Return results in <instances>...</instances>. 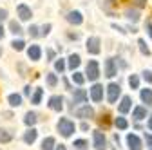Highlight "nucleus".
<instances>
[{"label":"nucleus","mask_w":152,"mask_h":150,"mask_svg":"<svg viewBox=\"0 0 152 150\" xmlns=\"http://www.w3.org/2000/svg\"><path fill=\"white\" fill-rule=\"evenodd\" d=\"M56 128H58V132L64 136V138H69L74 130H76V127H74V123L69 119V118H60V121H58V125H56Z\"/></svg>","instance_id":"f257e3e1"},{"label":"nucleus","mask_w":152,"mask_h":150,"mask_svg":"<svg viewBox=\"0 0 152 150\" xmlns=\"http://www.w3.org/2000/svg\"><path fill=\"white\" fill-rule=\"evenodd\" d=\"M85 74H87V78H89L91 82L98 80V76H100V67H98V62H96V60H91V62L87 63Z\"/></svg>","instance_id":"f03ea898"},{"label":"nucleus","mask_w":152,"mask_h":150,"mask_svg":"<svg viewBox=\"0 0 152 150\" xmlns=\"http://www.w3.org/2000/svg\"><path fill=\"white\" fill-rule=\"evenodd\" d=\"M120 92H121V89H120L118 83H109V87H107V100H109V103H116Z\"/></svg>","instance_id":"7ed1b4c3"},{"label":"nucleus","mask_w":152,"mask_h":150,"mask_svg":"<svg viewBox=\"0 0 152 150\" xmlns=\"http://www.w3.org/2000/svg\"><path fill=\"white\" fill-rule=\"evenodd\" d=\"M92 139H94V148L96 150H105L107 148V139L100 130H94L92 132Z\"/></svg>","instance_id":"20e7f679"},{"label":"nucleus","mask_w":152,"mask_h":150,"mask_svg":"<svg viewBox=\"0 0 152 150\" xmlns=\"http://www.w3.org/2000/svg\"><path fill=\"white\" fill-rule=\"evenodd\" d=\"M76 116L82 119H91V118H94V108L89 105H83L80 108H76Z\"/></svg>","instance_id":"39448f33"},{"label":"nucleus","mask_w":152,"mask_h":150,"mask_svg":"<svg viewBox=\"0 0 152 150\" xmlns=\"http://www.w3.org/2000/svg\"><path fill=\"white\" fill-rule=\"evenodd\" d=\"M87 52H91V54H98L100 52V38L98 36H91L87 40Z\"/></svg>","instance_id":"423d86ee"},{"label":"nucleus","mask_w":152,"mask_h":150,"mask_svg":"<svg viewBox=\"0 0 152 150\" xmlns=\"http://www.w3.org/2000/svg\"><path fill=\"white\" fill-rule=\"evenodd\" d=\"M91 98H92V101H102L103 100V87L100 83H94L91 87Z\"/></svg>","instance_id":"0eeeda50"},{"label":"nucleus","mask_w":152,"mask_h":150,"mask_svg":"<svg viewBox=\"0 0 152 150\" xmlns=\"http://www.w3.org/2000/svg\"><path fill=\"white\" fill-rule=\"evenodd\" d=\"M49 108L60 112V110L64 108V98H62V96H51V98H49Z\"/></svg>","instance_id":"6e6552de"},{"label":"nucleus","mask_w":152,"mask_h":150,"mask_svg":"<svg viewBox=\"0 0 152 150\" xmlns=\"http://www.w3.org/2000/svg\"><path fill=\"white\" fill-rule=\"evenodd\" d=\"M127 143H129V150H141V141L136 134H129Z\"/></svg>","instance_id":"1a4fd4ad"},{"label":"nucleus","mask_w":152,"mask_h":150,"mask_svg":"<svg viewBox=\"0 0 152 150\" xmlns=\"http://www.w3.org/2000/svg\"><path fill=\"white\" fill-rule=\"evenodd\" d=\"M27 56H29V60L38 62V60H40V56H42V49H40V45H31V47L27 49Z\"/></svg>","instance_id":"9d476101"},{"label":"nucleus","mask_w":152,"mask_h":150,"mask_svg":"<svg viewBox=\"0 0 152 150\" xmlns=\"http://www.w3.org/2000/svg\"><path fill=\"white\" fill-rule=\"evenodd\" d=\"M67 22H69V24H74V25H80V24L83 22V16H82L80 11H71V13L67 15Z\"/></svg>","instance_id":"9b49d317"},{"label":"nucleus","mask_w":152,"mask_h":150,"mask_svg":"<svg viewBox=\"0 0 152 150\" xmlns=\"http://www.w3.org/2000/svg\"><path fill=\"white\" fill-rule=\"evenodd\" d=\"M105 76L107 78L116 76V63H114V58H109L105 62Z\"/></svg>","instance_id":"f8f14e48"},{"label":"nucleus","mask_w":152,"mask_h":150,"mask_svg":"<svg viewBox=\"0 0 152 150\" xmlns=\"http://www.w3.org/2000/svg\"><path fill=\"white\" fill-rule=\"evenodd\" d=\"M16 13H18V16H20V20H29V18L33 16L31 15V9L26 6V4H20L16 7Z\"/></svg>","instance_id":"ddd939ff"},{"label":"nucleus","mask_w":152,"mask_h":150,"mask_svg":"<svg viewBox=\"0 0 152 150\" xmlns=\"http://www.w3.org/2000/svg\"><path fill=\"white\" fill-rule=\"evenodd\" d=\"M85 101H87V92H85V89H76L74 96H72V103L76 105V103H85Z\"/></svg>","instance_id":"4468645a"},{"label":"nucleus","mask_w":152,"mask_h":150,"mask_svg":"<svg viewBox=\"0 0 152 150\" xmlns=\"http://www.w3.org/2000/svg\"><path fill=\"white\" fill-rule=\"evenodd\" d=\"M130 107H132V100L129 98V96H123L121 98V103H120V112H121V114H127V112L130 110Z\"/></svg>","instance_id":"2eb2a0df"},{"label":"nucleus","mask_w":152,"mask_h":150,"mask_svg":"<svg viewBox=\"0 0 152 150\" xmlns=\"http://www.w3.org/2000/svg\"><path fill=\"white\" fill-rule=\"evenodd\" d=\"M36 136H38V132H36V130H34V128H29L27 132L24 134V141H26L27 145H33V143L36 141Z\"/></svg>","instance_id":"dca6fc26"},{"label":"nucleus","mask_w":152,"mask_h":150,"mask_svg":"<svg viewBox=\"0 0 152 150\" xmlns=\"http://www.w3.org/2000/svg\"><path fill=\"white\" fill-rule=\"evenodd\" d=\"M141 101L147 105H152V90L150 89H141Z\"/></svg>","instance_id":"f3484780"},{"label":"nucleus","mask_w":152,"mask_h":150,"mask_svg":"<svg viewBox=\"0 0 152 150\" xmlns=\"http://www.w3.org/2000/svg\"><path fill=\"white\" fill-rule=\"evenodd\" d=\"M132 118H136L138 121H140V119H145V118H147V108H145V107H136L134 112H132Z\"/></svg>","instance_id":"a211bd4d"},{"label":"nucleus","mask_w":152,"mask_h":150,"mask_svg":"<svg viewBox=\"0 0 152 150\" xmlns=\"http://www.w3.org/2000/svg\"><path fill=\"white\" fill-rule=\"evenodd\" d=\"M80 62H82V60H80V56H78V54H71V56H69V69H71V71L78 69Z\"/></svg>","instance_id":"6ab92c4d"},{"label":"nucleus","mask_w":152,"mask_h":150,"mask_svg":"<svg viewBox=\"0 0 152 150\" xmlns=\"http://www.w3.org/2000/svg\"><path fill=\"white\" fill-rule=\"evenodd\" d=\"M7 101H9L11 107H20V105H22V96H20V94H9Z\"/></svg>","instance_id":"aec40b11"},{"label":"nucleus","mask_w":152,"mask_h":150,"mask_svg":"<svg viewBox=\"0 0 152 150\" xmlns=\"http://www.w3.org/2000/svg\"><path fill=\"white\" fill-rule=\"evenodd\" d=\"M125 16L129 18L130 22H134V24L140 20V13H138L136 9H127V11H125Z\"/></svg>","instance_id":"412c9836"},{"label":"nucleus","mask_w":152,"mask_h":150,"mask_svg":"<svg viewBox=\"0 0 152 150\" xmlns=\"http://www.w3.org/2000/svg\"><path fill=\"white\" fill-rule=\"evenodd\" d=\"M42 96H44V89H36L34 94H33V98H31V103L33 105H38V103L42 101Z\"/></svg>","instance_id":"4be33fe9"},{"label":"nucleus","mask_w":152,"mask_h":150,"mask_svg":"<svg viewBox=\"0 0 152 150\" xmlns=\"http://www.w3.org/2000/svg\"><path fill=\"white\" fill-rule=\"evenodd\" d=\"M98 123H100V127H103V128H109V127H110V116H109L107 112H105V114H102V116L98 118Z\"/></svg>","instance_id":"5701e85b"},{"label":"nucleus","mask_w":152,"mask_h":150,"mask_svg":"<svg viewBox=\"0 0 152 150\" xmlns=\"http://www.w3.org/2000/svg\"><path fill=\"white\" fill-rule=\"evenodd\" d=\"M54 146H56L54 138H45V139L42 141V150H53Z\"/></svg>","instance_id":"b1692460"},{"label":"nucleus","mask_w":152,"mask_h":150,"mask_svg":"<svg viewBox=\"0 0 152 150\" xmlns=\"http://www.w3.org/2000/svg\"><path fill=\"white\" fill-rule=\"evenodd\" d=\"M36 114H34V112H27V114H26V118H24V123L26 125H29V127H33L34 123H36Z\"/></svg>","instance_id":"393cba45"},{"label":"nucleus","mask_w":152,"mask_h":150,"mask_svg":"<svg viewBox=\"0 0 152 150\" xmlns=\"http://www.w3.org/2000/svg\"><path fill=\"white\" fill-rule=\"evenodd\" d=\"M11 139H13L11 132H7V130H4V128H0V143H9Z\"/></svg>","instance_id":"a878e982"},{"label":"nucleus","mask_w":152,"mask_h":150,"mask_svg":"<svg viewBox=\"0 0 152 150\" xmlns=\"http://www.w3.org/2000/svg\"><path fill=\"white\" fill-rule=\"evenodd\" d=\"M74 74H72V82L76 83V85H82L83 82H85V76H83V74L82 72H76V71H72Z\"/></svg>","instance_id":"bb28decb"},{"label":"nucleus","mask_w":152,"mask_h":150,"mask_svg":"<svg viewBox=\"0 0 152 150\" xmlns=\"http://www.w3.org/2000/svg\"><path fill=\"white\" fill-rule=\"evenodd\" d=\"M114 125H116L120 130H125V128L129 127V123H127V119H125V118H116V119H114Z\"/></svg>","instance_id":"cd10ccee"},{"label":"nucleus","mask_w":152,"mask_h":150,"mask_svg":"<svg viewBox=\"0 0 152 150\" xmlns=\"http://www.w3.org/2000/svg\"><path fill=\"white\" fill-rule=\"evenodd\" d=\"M9 29H11V33H15V34H20V33H22V27H20V24H18L16 20L9 22Z\"/></svg>","instance_id":"c85d7f7f"},{"label":"nucleus","mask_w":152,"mask_h":150,"mask_svg":"<svg viewBox=\"0 0 152 150\" xmlns=\"http://www.w3.org/2000/svg\"><path fill=\"white\" fill-rule=\"evenodd\" d=\"M138 45H140V51H141V54H145V56H150V49L147 47L145 40H138Z\"/></svg>","instance_id":"c756f323"},{"label":"nucleus","mask_w":152,"mask_h":150,"mask_svg":"<svg viewBox=\"0 0 152 150\" xmlns=\"http://www.w3.org/2000/svg\"><path fill=\"white\" fill-rule=\"evenodd\" d=\"M129 85H130V89H138L140 87V78L136 76V74H132V76L129 78Z\"/></svg>","instance_id":"7c9ffc66"},{"label":"nucleus","mask_w":152,"mask_h":150,"mask_svg":"<svg viewBox=\"0 0 152 150\" xmlns=\"http://www.w3.org/2000/svg\"><path fill=\"white\" fill-rule=\"evenodd\" d=\"M72 146H74L76 150H85V148H87V141H85V139H76Z\"/></svg>","instance_id":"2f4dec72"},{"label":"nucleus","mask_w":152,"mask_h":150,"mask_svg":"<svg viewBox=\"0 0 152 150\" xmlns=\"http://www.w3.org/2000/svg\"><path fill=\"white\" fill-rule=\"evenodd\" d=\"M27 33H29V36H33V38H36V36H42V34H40V29H38L36 25H31V27L27 29Z\"/></svg>","instance_id":"473e14b6"},{"label":"nucleus","mask_w":152,"mask_h":150,"mask_svg":"<svg viewBox=\"0 0 152 150\" xmlns=\"http://www.w3.org/2000/svg\"><path fill=\"white\" fill-rule=\"evenodd\" d=\"M54 69L62 74V72H64V69H65V62H64L62 58H60V60H56V62H54Z\"/></svg>","instance_id":"72a5a7b5"},{"label":"nucleus","mask_w":152,"mask_h":150,"mask_svg":"<svg viewBox=\"0 0 152 150\" xmlns=\"http://www.w3.org/2000/svg\"><path fill=\"white\" fill-rule=\"evenodd\" d=\"M47 83H49V87H54L56 83H58V78H56V74H47Z\"/></svg>","instance_id":"f704fd0d"},{"label":"nucleus","mask_w":152,"mask_h":150,"mask_svg":"<svg viewBox=\"0 0 152 150\" xmlns=\"http://www.w3.org/2000/svg\"><path fill=\"white\" fill-rule=\"evenodd\" d=\"M11 45H13V49H15V51H22V49L26 47V44H24L22 40H15Z\"/></svg>","instance_id":"c9c22d12"},{"label":"nucleus","mask_w":152,"mask_h":150,"mask_svg":"<svg viewBox=\"0 0 152 150\" xmlns=\"http://www.w3.org/2000/svg\"><path fill=\"white\" fill-rule=\"evenodd\" d=\"M132 4H134L138 9H143L147 6V0H132Z\"/></svg>","instance_id":"e433bc0d"},{"label":"nucleus","mask_w":152,"mask_h":150,"mask_svg":"<svg viewBox=\"0 0 152 150\" xmlns=\"http://www.w3.org/2000/svg\"><path fill=\"white\" fill-rule=\"evenodd\" d=\"M143 78L147 83H152V72L150 71H143Z\"/></svg>","instance_id":"4c0bfd02"},{"label":"nucleus","mask_w":152,"mask_h":150,"mask_svg":"<svg viewBox=\"0 0 152 150\" xmlns=\"http://www.w3.org/2000/svg\"><path fill=\"white\" fill-rule=\"evenodd\" d=\"M49 31H51V24H45V25L42 27L40 34H42V36H47V34H49Z\"/></svg>","instance_id":"58836bf2"},{"label":"nucleus","mask_w":152,"mask_h":150,"mask_svg":"<svg viewBox=\"0 0 152 150\" xmlns=\"http://www.w3.org/2000/svg\"><path fill=\"white\" fill-rule=\"evenodd\" d=\"M6 18H7V11L6 9H0V22L6 20Z\"/></svg>","instance_id":"ea45409f"},{"label":"nucleus","mask_w":152,"mask_h":150,"mask_svg":"<svg viewBox=\"0 0 152 150\" xmlns=\"http://www.w3.org/2000/svg\"><path fill=\"white\" fill-rule=\"evenodd\" d=\"M145 27H147V31H148V36L152 38V24H150V22H147V24H145Z\"/></svg>","instance_id":"a19ab883"},{"label":"nucleus","mask_w":152,"mask_h":150,"mask_svg":"<svg viewBox=\"0 0 152 150\" xmlns=\"http://www.w3.org/2000/svg\"><path fill=\"white\" fill-rule=\"evenodd\" d=\"M145 139H147V145L152 146V136H150V134H145Z\"/></svg>","instance_id":"79ce46f5"},{"label":"nucleus","mask_w":152,"mask_h":150,"mask_svg":"<svg viewBox=\"0 0 152 150\" xmlns=\"http://www.w3.org/2000/svg\"><path fill=\"white\" fill-rule=\"evenodd\" d=\"M116 4H118L116 0H105V6H109V7H110V6H116Z\"/></svg>","instance_id":"37998d69"},{"label":"nucleus","mask_w":152,"mask_h":150,"mask_svg":"<svg viewBox=\"0 0 152 150\" xmlns=\"http://www.w3.org/2000/svg\"><path fill=\"white\" fill-rule=\"evenodd\" d=\"M24 94H26V96H29V94H31V87H29V85L24 89Z\"/></svg>","instance_id":"c03bdc74"},{"label":"nucleus","mask_w":152,"mask_h":150,"mask_svg":"<svg viewBox=\"0 0 152 150\" xmlns=\"http://www.w3.org/2000/svg\"><path fill=\"white\" fill-rule=\"evenodd\" d=\"M47 56H49V60H53L54 58V52L53 51H47Z\"/></svg>","instance_id":"a18cd8bd"},{"label":"nucleus","mask_w":152,"mask_h":150,"mask_svg":"<svg viewBox=\"0 0 152 150\" xmlns=\"http://www.w3.org/2000/svg\"><path fill=\"white\" fill-rule=\"evenodd\" d=\"M2 38H4V27L0 25V40H2Z\"/></svg>","instance_id":"49530a36"},{"label":"nucleus","mask_w":152,"mask_h":150,"mask_svg":"<svg viewBox=\"0 0 152 150\" xmlns=\"http://www.w3.org/2000/svg\"><path fill=\"white\" fill-rule=\"evenodd\" d=\"M56 150H67V148H65V145H58V146H56Z\"/></svg>","instance_id":"de8ad7c7"},{"label":"nucleus","mask_w":152,"mask_h":150,"mask_svg":"<svg viewBox=\"0 0 152 150\" xmlns=\"http://www.w3.org/2000/svg\"><path fill=\"white\" fill-rule=\"evenodd\" d=\"M82 130H89V125L87 123H82Z\"/></svg>","instance_id":"09e8293b"},{"label":"nucleus","mask_w":152,"mask_h":150,"mask_svg":"<svg viewBox=\"0 0 152 150\" xmlns=\"http://www.w3.org/2000/svg\"><path fill=\"white\" fill-rule=\"evenodd\" d=\"M148 128H150V130H152V116H150V118H148Z\"/></svg>","instance_id":"8fccbe9b"},{"label":"nucleus","mask_w":152,"mask_h":150,"mask_svg":"<svg viewBox=\"0 0 152 150\" xmlns=\"http://www.w3.org/2000/svg\"><path fill=\"white\" fill-rule=\"evenodd\" d=\"M0 56H2V49H0Z\"/></svg>","instance_id":"3c124183"}]
</instances>
